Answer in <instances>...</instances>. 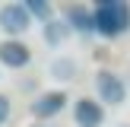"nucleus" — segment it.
<instances>
[{"instance_id": "9", "label": "nucleus", "mask_w": 130, "mask_h": 127, "mask_svg": "<svg viewBox=\"0 0 130 127\" xmlns=\"http://www.w3.org/2000/svg\"><path fill=\"white\" fill-rule=\"evenodd\" d=\"M41 32H44V41H48L51 48H60V44L67 41L70 35H73V32H70V25L63 22V19H57V16H54V19H48V22L41 25Z\"/></svg>"}, {"instance_id": "11", "label": "nucleus", "mask_w": 130, "mask_h": 127, "mask_svg": "<svg viewBox=\"0 0 130 127\" xmlns=\"http://www.w3.org/2000/svg\"><path fill=\"white\" fill-rule=\"evenodd\" d=\"M10 111H13L10 99H6V95H0V124H6V121H10Z\"/></svg>"}, {"instance_id": "4", "label": "nucleus", "mask_w": 130, "mask_h": 127, "mask_svg": "<svg viewBox=\"0 0 130 127\" xmlns=\"http://www.w3.org/2000/svg\"><path fill=\"white\" fill-rule=\"evenodd\" d=\"M29 60H32L29 44H22L19 38H6V41H0V64H3V67H10V70H22Z\"/></svg>"}, {"instance_id": "8", "label": "nucleus", "mask_w": 130, "mask_h": 127, "mask_svg": "<svg viewBox=\"0 0 130 127\" xmlns=\"http://www.w3.org/2000/svg\"><path fill=\"white\" fill-rule=\"evenodd\" d=\"M48 73H51V80H57V83H73L76 76H79V64H76L73 57H54L51 67H48Z\"/></svg>"}, {"instance_id": "10", "label": "nucleus", "mask_w": 130, "mask_h": 127, "mask_svg": "<svg viewBox=\"0 0 130 127\" xmlns=\"http://www.w3.org/2000/svg\"><path fill=\"white\" fill-rule=\"evenodd\" d=\"M22 10L29 13V19L35 16V19H41V22L54 19V6H51V3H44V0H25V3H22Z\"/></svg>"}, {"instance_id": "3", "label": "nucleus", "mask_w": 130, "mask_h": 127, "mask_svg": "<svg viewBox=\"0 0 130 127\" xmlns=\"http://www.w3.org/2000/svg\"><path fill=\"white\" fill-rule=\"evenodd\" d=\"M32 25V19H29V13L22 10V3H6V6H0V29L6 32V35H22L25 29Z\"/></svg>"}, {"instance_id": "5", "label": "nucleus", "mask_w": 130, "mask_h": 127, "mask_svg": "<svg viewBox=\"0 0 130 127\" xmlns=\"http://www.w3.org/2000/svg\"><path fill=\"white\" fill-rule=\"evenodd\" d=\"M73 121H76V127H102L105 108H102L99 102H92V99L83 95V99L73 105Z\"/></svg>"}, {"instance_id": "7", "label": "nucleus", "mask_w": 130, "mask_h": 127, "mask_svg": "<svg viewBox=\"0 0 130 127\" xmlns=\"http://www.w3.org/2000/svg\"><path fill=\"white\" fill-rule=\"evenodd\" d=\"M60 19L70 25V32H83V35H92V32H95V22H92V10H86L83 3H73V6H67Z\"/></svg>"}, {"instance_id": "1", "label": "nucleus", "mask_w": 130, "mask_h": 127, "mask_svg": "<svg viewBox=\"0 0 130 127\" xmlns=\"http://www.w3.org/2000/svg\"><path fill=\"white\" fill-rule=\"evenodd\" d=\"M92 22L95 32L105 38H118L130 29V6L124 0H102L99 6L92 10Z\"/></svg>"}, {"instance_id": "12", "label": "nucleus", "mask_w": 130, "mask_h": 127, "mask_svg": "<svg viewBox=\"0 0 130 127\" xmlns=\"http://www.w3.org/2000/svg\"><path fill=\"white\" fill-rule=\"evenodd\" d=\"M118 127H130V124H118Z\"/></svg>"}, {"instance_id": "2", "label": "nucleus", "mask_w": 130, "mask_h": 127, "mask_svg": "<svg viewBox=\"0 0 130 127\" xmlns=\"http://www.w3.org/2000/svg\"><path fill=\"white\" fill-rule=\"evenodd\" d=\"M95 89H99V99L105 102V105L118 108L127 102V86L124 80H121L118 73H111V70H99V76H95Z\"/></svg>"}, {"instance_id": "6", "label": "nucleus", "mask_w": 130, "mask_h": 127, "mask_svg": "<svg viewBox=\"0 0 130 127\" xmlns=\"http://www.w3.org/2000/svg\"><path fill=\"white\" fill-rule=\"evenodd\" d=\"M63 105H67V92H41L29 105V111H32V118H54V114L63 111Z\"/></svg>"}]
</instances>
